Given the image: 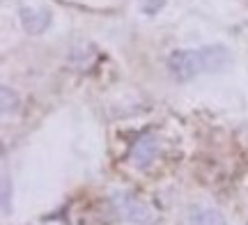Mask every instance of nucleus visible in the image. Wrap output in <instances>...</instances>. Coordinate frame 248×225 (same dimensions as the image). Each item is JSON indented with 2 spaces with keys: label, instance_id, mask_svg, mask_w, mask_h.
<instances>
[{
  "label": "nucleus",
  "instance_id": "obj_1",
  "mask_svg": "<svg viewBox=\"0 0 248 225\" xmlns=\"http://www.w3.org/2000/svg\"><path fill=\"white\" fill-rule=\"evenodd\" d=\"M113 207L124 221H131V223H142V225H152L154 223V211L152 207L140 200L136 193L131 191H117L113 195Z\"/></svg>",
  "mask_w": 248,
  "mask_h": 225
},
{
  "label": "nucleus",
  "instance_id": "obj_2",
  "mask_svg": "<svg viewBox=\"0 0 248 225\" xmlns=\"http://www.w3.org/2000/svg\"><path fill=\"white\" fill-rule=\"evenodd\" d=\"M172 81L186 83L198 74H204L202 69V58H200V48H188V51H172L166 60Z\"/></svg>",
  "mask_w": 248,
  "mask_h": 225
},
{
  "label": "nucleus",
  "instance_id": "obj_3",
  "mask_svg": "<svg viewBox=\"0 0 248 225\" xmlns=\"http://www.w3.org/2000/svg\"><path fill=\"white\" fill-rule=\"evenodd\" d=\"M159 154V140H156V135L154 134H142L136 143L131 145V150H129V161L136 165V168H147L152 161H154V156Z\"/></svg>",
  "mask_w": 248,
  "mask_h": 225
},
{
  "label": "nucleus",
  "instance_id": "obj_4",
  "mask_svg": "<svg viewBox=\"0 0 248 225\" xmlns=\"http://www.w3.org/2000/svg\"><path fill=\"white\" fill-rule=\"evenodd\" d=\"M200 58H202V69L207 74L212 72H223L225 67H230L232 55L223 44H212L200 48Z\"/></svg>",
  "mask_w": 248,
  "mask_h": 225
},
{
  "label": "nucleus",
  "instance_id": "obj_5",
  "mask_svg": "<svg viewBox=\"0 0 248 225\" xmlns=\"http://www.w3.org/2000/svg\"><path fill=\"white\" fill-rule=\"evenodd\" d=\"M51 23V14L46 9H35V7H23L21 9V26L30 35H42Z\"/></svg>",
  "mask_w": 248,
  "mask_h": 225
},
{
  "label": "nucleus",
  "instance_id": "obj_6",
  "mask_svg": "<svg viewBox=\"0 0 248 225\" xmlns=\"http://www.w3.org/2000/svg\"><path fill=\"white\" fill-rule=\"evenodd\" d=\"M188 223H191V225H225V216H223L218 209L198 207V209H193V211H191Z\"/></svg>",
  "mask_w": 248,
  "mask_h": 225
},
{
  "label": "nucleus",
  "instance_id": "obj_7",
  "mask_svg": "<svg viewBox=\"0 0 248 225\" xmlns=\"http://www.w3.org/2000/svg\"><path fill=\"white\" fill-rule=\"evenodd\" d=\"M0 97H2V113L9 115V113H16L18 110V97L16 92L7 88V85H2V90H0Z\"/></svg>",
  "mask_w": 248,
  "mask_h": 225
},
{
  "label": "nucleus",
  "instance_id": "obj_8",
  "mask_svg": "<svg viewBox=\"0 0 248 225\" xmlns=\"http://www.w3.org/2000/svg\"><path fill=\"white\" fill-rule=\"evenodd\" d=\"M9 211H12V207H9V177L5 175L2 177V214L7 216Z\"/></svg>",
  "mask_w": 248,
  "mask_h": 225
}]
</instances>
